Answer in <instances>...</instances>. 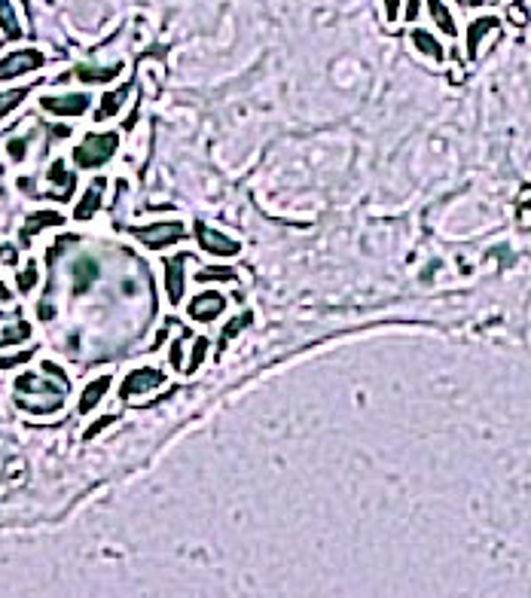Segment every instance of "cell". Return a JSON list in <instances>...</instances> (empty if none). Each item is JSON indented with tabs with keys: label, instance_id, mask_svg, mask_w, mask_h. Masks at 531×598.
I'll list each match as a JSON object with an SVG mask.
<instances>
[{
	"label": "cell",
	"instance_id": "obj_1",
	"mask_svg": "<svg viewBox=\"0 0 531 598\" xmlns=\"http://www.w3.org/2000/svg\"><path fill=\"white\" fill-rule=\"evenodd\" d=\"M116 144H120V138H116L113 131L86 134V138H83V144L77 147V153H73V159H77L80 168H98V165H104L107 159L116 153Z\"/></svg>",
	"mask_w": 531,
	"mask_h": 598
},
{
	"label": "cell",
	"instance_id": "obj_2",
	"mask_svg": "<svg viewBox=\"0 0 531 598\" xmlns=\"http://www.w3.org/2000/svg\"><path fill=\"white\" fill-rule=\"evenodd\" d=\"M138 241H144L147 248H168V244H174V241H180V239H187V229H183L180 223H156V226H132L129 229Z\"/></svg>",
	"mask_w": 531,
	"mask_h": 598
},
{
	"label": "cell",
	"instance_id": "obj_3",
	"mask_svg": "<svg viewBox=\"0 0 531 598\" xmlns=\"http://www.w3.org/2000/svg\"><path fill=\"white\" fill-rule=\"evenodd\" d=\"M43 64H46L43 52H37V49H22V52H13L0 62V80H13V77H19V73L37 71V67H43Z\"/></svg>",
	"mask_w": 531,
	"mask_h": 598
},
{
	"label": "cell",
	"instance_id": "obj_4",
	"mask_svg": "<svg viewBox=\"0 0 531 598\" xmlns=\"http://www.w3.org/2000/svg\"><path fill=\"white\" fill-rule=\"evenodd\" d=\"M196 239L201 244V250H208V254H217V257H235L239 254V241L235 239H226L217 229H211L205 223H196Z\"/></svg>",
	"mask_w": 531,
	"mask_h": 598
},
{
	"label": "cell",
	"instance_id": "obj_5",
	"mask_svg": "<svg viewBox=\"0 0 531 598\" xmlns=\"http://www.w3.org/2000/svg\"><path fill=\"white\" fill-rule=\"evenodd\" d=\"M165 382V376L159 373V369H134L132 376H125V382H122V400L125 397H134V394H144L150 388H159V385Z\"/></svg>",
	"mask_w": 531,
	"mask_h": 598
},
{
	"label": "cell",
	"instance_id": "obj_6",
	"mask_svg": "<svg viewBox=\"0 0 531 598\" xmlns=\"http://www.w3.org/2000/svg\"><path fill=\"white\" fill-rule=\"evenodd\" d=\"M92 104L89 95H62V98H43L40 101V107L55 116H80L86 113V107Z\"/></svg>",
	"mask_w": 531,
	"mask_h": 598
},
{
	"label": "cell",
	"instance_id": "obj_7",
	"mask_svg": "<svg viewBox=\"0 0 531 598\" xmlns=\"http://www.w3.org/2000/svg\"><path fill=\"white\" fill-rule=\"evenodd\" d=\"M223 306H226V299L220 293H214V290L199 293V297L190 302V318H196V321H214V318L223 311Z\"/></svg>",
	"mask_w": 531,
	"mask_h": 598
},
{
	"label": "cell",
	"instance_id": "obj_8",
	"mask_svg": "<svg viewBox=\"0 0 531 598\" xmlns=\"http://www.w3.org/2000/svg\"><path fill=\"white\" fill-rule=\"evenodd\" d=\"M190 254H177L174 259H165V293L171 302H180L183 297V263Z\"/></svg>",
	"mask_w": 531,
	"mask_h": 598
},
{
	"label": "cell",
	"instance_id": "obj_9",
	"mask_svg": "<svg viewBox=\"0 0 531 598\" xmlns=\"http://www.w3.org/2000/svg\"><path fill=\"white\" fill-rule=\"evenodd\" d=\"M0 324H3V330H0V345H15V342H24L31 336V327H28V321H22V315L13 318V311L10 315L0 311Z\"/></svg>",
	"mask_w": 531,
	"mask_h": 598
},
{
	"label": "cell",
	"instance_id": "obj_10",
	"mask_svg": "<svg viewBox=\"0 0 531 598\" xmlns=\"http://www.w3.org/2000/svg\"><path fill=\"white\" fill-rule=\"evenodd\" d=\"M15 391H19V394H24V391H28V394H31V391H34V394H46V397H52V400L62 403L67 385H58V388H52V382H40L37 376L24 373V376L15 378Z\"/></svg>",
	"mask_w": 531,
	"mask_h": 598
},
{
	"label": "cell",
	"instance_id": "obj_11",
	"mask_svg": "<svg viewBox=\"0 0 531 598\" xmlns=\"http://www.w3.org/2000/svg\"><path fill=\"white\" fill-rule=\"evenodd\" d=\"M104 190H107V180L104 178H98V180H92V187L86 190V196L80 199V205L77 211H73V217L77 220H89L92 214L101 208V199H104Z\"/></svg>",
	"mask_w": 531,
	"mask_h": 598
},
{
	"label": "cell",
	"instance_id": "obj_12",
	"mask_svg": "<svg viewBox=\"0 0 531 598\" xmlns=\"http://www.w3.org/2000/svg\"><path fill=\"white\" fill-rule=\"evenodd\" d=\"M43 226H62V214H55V211H37V214H31L28 220H24V229H22V241L28 244L34 235H37Z\"/></svg>",
	"mask_w": 531,
	"mask_h": 598
},
{
	"label": "cell",
	"instance_id": "obj_13",
	"mask_svg": "<svg viewBox=\"0 0 531 598\" xmlns=\"http://www.w3.org/2000/svg\"><path fill=\"white\" fill-rule=\"evenodd\" d=\"M129 92H132V83H125V86H120L116 92H107V95L101 98V107L95 111V120H98V122L111 120V116H113L116 111H120V104L125 101V95H129Z\"/></svg>",
	"mask_w": 531,
	"mask_h": 598
},
{
	"label": "cell",
	"instance_id": "obj_14",
	"mask_svg": "<svg viewBox=\"0 0 531 598\" xmlns=\"http://www.w3.org/2000/svg\"><path fill=\"white\" fill-rule=\"evenodd\" d=\"M107 391H111V376H101V378H95V382H92L89 388L83 391V397H80V412H83V415L95 409V406H98V400L104 397Z\"/></svg>",
	"mask_w": 531,
	"mask_h": 598
},
{
	"label": "cell",
	"instance_id": "obj_15",
	"mask_svg": "<svg viewBox=\"0 0 531 598\" xmlns=\"http://www.w3.org/2000/svg\"><path fill=\"white\" fill-rule=\"evenodd\" d=\"M488 31H498V19H492V15L476 19L467 28V58H476V46H479V40H483Z\"/></svg>",
	"mask_w": 531,
	"mask_h": 598
},
{
	"label": "cell",
	"instance_id": "obj_16",
	"mask_svg": "<svg viewBox=\"0 0 531 598\" xmlns=\"http://www.w3.org/2000/svg\"><path fill=\"white\" fill-rule=\"evenodd\" d=\"M49 180H52L55 187H58L55 199H67V196H71V190L77 187V178H71V174L64 171V162H62V159H55L52 168H49Z\"/></svg>",
	"mask_w": 531,
	"mask_h": 598
},
{
	"label": "cell",
	"instance_id": "obj_17",
	"mask_svg": "<svg viewBox=\"0 0 531 598\" xmlns=\"http://www.w3.org/2000/svg\"><path fill=\"white\" fill-rule=\"evenodd\" d=\"M116 73H120V64L113 67H92V64H80L77 67V77L83 83H111Z\"/></svg>",
	"mask_w": 531,
	"mask_h": 598
},
{
	"label": "cell",
	"instance_id": "obj_18",
	"mask_svg": "<svg viewBox=\"0 0 531 598\" xmlns=\"http://www.w3.org/2000/svg\"><path fill=\"white\" fill-rule=\"evenodd\" d=\"M0 31H3V37H22V28H19V19H15L10 0H0Z\"/></svg>",
	"mask_w": 531,
	"mask_h": 598
},
{
	"label": "cell",
	"instance_id": "obj_19",
	"mask_svg": "<svg viewBox=\"0 0 531 598\" xmlns=\"http://www.w3.org/2000/svg\"><path fill=\"white\" fill-rule=\"evenodd\" d=\"M412 43L418 46V52H425V55H431V58H437V62H443V46L437 43V40L431 37L427 31H412Z\"/></svg>",
	"mask_w": 531,
	"mask_h": 598
},
{
	"label": "cell",
	"instance_id": "obj_20",
	"mask_svg": "<svg viewBox=\"0 0 531 598\" xmlns=\"http://www.w3.org/2000/svg\"><path fill=\"white\" fill-rule=\"evenodd\" d=\"M73 275H77V293H83L98 278V263L95 259H80V263L73 266Z\"/></svg>",
	"mask_w": 531,
	"mask_h": 598
},
{
	"label": "cell",
	"instance_id": "obj_21",
	"mask_svg": "<svg viewBox=\"0 0 531 598\" xmlns=\"http://www.w3.org/2000/svg\"><path fill=\"white\" fill-rule=\"evenodd\" d=\"M427 6H431V15H434V22L443 28V34H449V37H455V22H452L449 10L443 6V0H427Z\"/></svg>",
	"mask_w": 531,
	"mask_h": 598
},
{
	"label": "cell",
	"instance_id": "obj_22",
	"mask_svg": "<svg viewBox=\"0 0 531 598\" xmlns=\"http://www.w3.org/2000/svg\"><path fill=\"white\" fill-rule=\"evenodd\" d=\"M24 98H28V89H13V92H3V95H0V120H3L6 113H13V111L22 104Z\"/></svg>",
	"mask_w": 531,
	"mask_h": 598
},
{
	"label": "cell",
	"instance_id": "obj_23",
	"mask_svg": "<svg viewBox=\"0 0 531 598\" xmlns=\"http://www.w3.org/2000/svg\"><path fill=\"white\" fill-rule=\"evenodd\" d=\"M199 281H235L232 269H199Z\"/></svg>",
	"mask_w": 531,
	"mask_h": 598
},
{
	"label": "cell",
	"instance_id": "obj_24",
	"mask_svg": "<svg viewBox=\"0 0 531 598\" xmlns=\"http://www.w3.org/2000/svg\"><path fill=\"white\" fill-rule=\"evenodd\" d=\"M244 327H250V311H248V315H241V318H235V321H229V327H226V333L220 336V348L232 339V336H239V333L244 330Z\"/></svg>",
	"mask_w": 531,
	"mask_h": 598
},
{
	"label": "cell",
	"instance_id": "obj_25",
	"mask_svg": "<svg viewBox=\"0 0 531 598\" xmlns=\"http://www.w3.org/2000/svg\"><path fill=\"white\" fill-rule=\"evenodd\" d=\"M34 284H37V266L22 269V272H19V290L28 293V290H34Z\"/></svg>",
	"mask_w": 531,
	"mask_h": 598
},
{
	"label": "cell",
	"instance_id": "obj_26",
	"mask_svg": "<svg viewBox=\"0 0 531 598\" xmlns=\"http://www.w3.org/2000/svg\"><path fill=\"white\" fill-rule=\"evenodd\" d=\"M205 351H208V339H196V345H192V364H190L187 369H183V373L190 376L192 369H196V366L201 364V360H205Z\"/></svg>",
	"mask_w": 531,
	"mask_h": 598
},
{
	"label": "cell",
	"instance_id": "obj_27",
	"mask_svg": "<svg viewBox=\"0 0 531 598\" xmlns=\"http://www.w3.org/2000/svg\"><path fill=\"white\" fill-rule=\"evenodd\" d=\"M10 156L15 159V162H22V159H24V141H22V138L10 141Z\"/></svg>",
	"mask_w": 531,
	"mask_h": 598
},
{
	"label": "cell",
	"instance_id": "obj_28",
	"mask_svg": "<svg viewBox=\"0 0 531 598\" xmlns=\"http://www.w3.org/2000/svg\"><path fill=\"white\" fill-rule=\"evenodd\" d=\"M510 22H516V24H525L528 22V13H525V6H510Z\"/></svg>",
	"mask_w": 531,
	"mask_h": 598
},
{
	"label": "cell",
	"instance_id": "obj_29",
	"mask_svg": "<svg viewBox=\"0 0 531 598\" xmlns=\"http://www.w3.org/2000/svg\"><path fill=\"white\" fill-rule=\"evenodd\" d=\"M28 357H31V351H22V355H15V357H0V369L15 366V364H22V360H28Z\"/></svg>",
	"mask_w": 531,
	"mask_h": 598
},
{
	"label": "cell",
	"instance_id": "obj_30",
	"mask_svg": "<svg viewBox=\"0 0 531 598\" xmlns=\"http://www.w3.org/2000/svg\"><path fill=\"white\" fill-rule=\"evenodd\" d=\"M111 421H113L111 415H107V418H98V421H95V425H92V427H89V431H86V440H92V436H95V434L101 431V427H107V425H111Z\"/></svg>",
	"mask_w": 531,
	"mask_h": 598
},
{
	"label": "cell",
	"instance_id": "obj_31",
	"mask_svg": "<svg viewBox=\"0 0 531 598\" xmlns=\"http://www.w3.org/2000/svg\"><path fill=\"white\" fill-rule=\"evenodd\" d=\"M385 10H388V19H397V10H400V0H385Z\"/></svg>",
	"mask_w": 531,
	"mask_h": 598
},
{
	"label": "cell",
	"instance_id": "obj_32",
	"mask_svg": "<svg viewBox=\"0 0 531 598\" xmlns=\"http://www.w3.org/2000/svg\"><path fill=\"white\" fill-rule=\"evenodd\" d=\"M406 19L409 22L418 19V0H406Z\"/></svg>",
	"mask_w": 531,
	"mask_h": 598
},
{
	"label": "cell",
	"instance_id": "obj_33",
	"mask_svg": "<svg viewBox=\"0 0 531 598\" xmlns=\"http://www.w3.org/2000/svg\"><path fill=\"white\" fill-rule=\"evenodd\" d=\"M0 259H6V263H15V250H13V248H0Z\"/></svg>",
	"mask_w": 531,
	"mask_h": 598
},
{
	"label": "cell",
	"instance_id": "obj_34",
	"mask_svg": "<svg viewBox=\"0 0 531 598\" xmlns=\"http://www.w3.org/2000/svg\"><path fill=\"white\" fill-rule=\"evenodd\" d=\"M10 299H13V293H10V290H6V287H3V284H0V302H10Z\"/></svg>",
	"mask_w": 531,
	"mask_h": 598
},
{
	"label": "cell",
	"instance_id": "obj_35",
	"mask_svg": "<svg viewBox=\"0 0 531 598\" xmlns=\"http://www.w3.org/2000/svg\"><path fill=\"white\" fill-rule=\"evenodd\" d=\"M458 3H465V6H479L483 0H458Z\"/></svg>",
	"mask_w": 531,
	"mask_h": 598
}]
</instances>
